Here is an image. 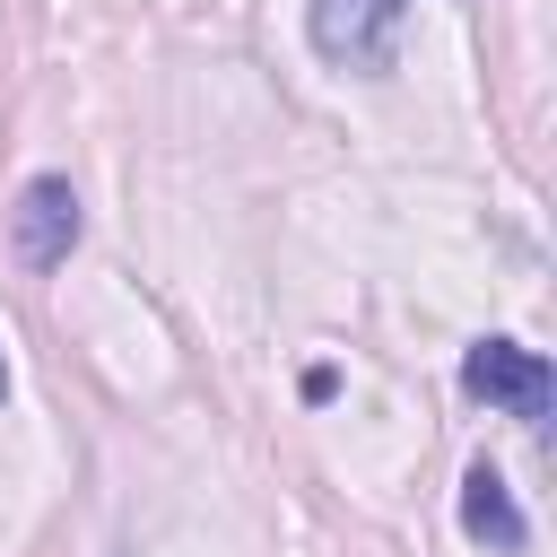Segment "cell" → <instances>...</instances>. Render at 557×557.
Masks as SVG:
<instances>
[{"mask_svg": "<svg viewBox=\"0 0 557 557\" xmlns=\"http://www.w3.org/2000/svg\"><path fill=\"white\" fill-rule=\"evenodd\" d=\"M0 400H9V366H0Z\"/></svg>", "mask_w": 557, "mask_h": 557, "instance_id": "cell-5", "label": "cell"}, {"mask_svg": "<svg viewBox=\"0 0 557 557\" xmlns=\"http://www.w3.org/2000/svg\"><path fill=\"white\" fill-rule=\"evenodd\" d=\"M70 244H78V191H70V174H26L17 209H9V252L26 270H61Z\"/></svg>", "mask_w": 557, "mask_h": 557, "instance_id": "cell-3", "label": "cell"}, {"mask_svg": "<svg viewBox=\"0 0 557 557\" xmlns=\"http://www.w3.org/2000/svg\"><path fill=\"white\" fill-rule=\"evenodd\" d=\"M461 392L487 400V409H513L522 426H540L548 418V357L522 348V339H479L461 357Z\"/></svg>", "mask_w": 557, "mask_h": 557, "instance_id": "cell-2", "label": "cell"}, {"mask_svg": "<svg viewBox=\"0 0 557 557\" xmlns=\"http://www.w3.org/2000/svg\"><path fill=\"white\" fill-rule=\"evenodd\" d=\"M400 26H409V0H305V35L322 61L339 70H392L400 52Z\"/></svg>", "mask_w": 557, "mask_h": 557, "instance_id": "cell-1", "label": "cell"}, {"mask_svg": "<svg viewBox=\"0 0 557 557\" xmlns=\"http://www.w3.org/2000/svg\"><path fill=\"white\" fill-rule=\"evenodd\" d=\"M461 531H470L479 548H531V522H522L505 470H487V461L461 470Z\"/></svg>", "mask_w": 557, "mask_h": 557, "instance_id": "cell-4", "label": "cell"}]
</instances>
